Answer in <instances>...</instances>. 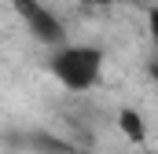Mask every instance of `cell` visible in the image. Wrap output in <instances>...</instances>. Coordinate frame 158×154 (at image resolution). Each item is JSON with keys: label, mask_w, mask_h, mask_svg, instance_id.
Returning a JSON list of instances; mask_svg holds the SVG:
<instances>
[{"label": "cell", "mask_w": 158, "mask_h": 154, "mask_svg": "<svg viewBox=\"0 0 158 154\" xmlns=\"http://www.w3.org/2000/svg\"><path fill=\"white\" fill-rule=\"evenodd\" d=\"M44 70L55 77L59 88L74 92V95H85L92 92L99 81H103V70H107V51L99 44H55L48 48V59H44Z\"/></svg>", "instance_id": "6da1fadb"}, {"label": "cell", "mask_w": 158, "mask_h": 154, "mask_svg": "<svg viewBox=\"0 0 158 154\" xmlns=\"http://www.w3.org/2000/svg\"><path fill=\"white\" fill-rule=\"evenodd\" d=\"M19 22L26 26V33L37 40L40 48H55L66 40V22L44 4V0H11Z\"/></svg>", "instance_id": "7a4b0ae2"}, {"label": "cell", "mask_w": 158, "mask_h": 154, "mask_svg": "<svg viewBox=\"0 0 158 154\" xmlns=\"http://www.w3.org/2000/svg\"><path fill=\"white\" fill-rule=\"evenodd\" d=\"M118 132L129 143L143 147V143H147V121H143V114H140L136 107H121L118 110Z\"/></svg>", "instance_id": "3957f363"}, {"label": "cell", "mask_w": 158, "mask_h": 154, "mask_svg": "<svg viewBox=\"0 0 158 154\" xmlns=\"http://www.w3.org/2000/svg\"><path fill=\"white\" fill-rule=\"evenodd\" d=\"M81 4H85V7H92V11H96V7H110V4H118V0H81Z\"/></svg>", "instance_id": "5b68a950"}, {"label": "cell", "mask_w": 158, "mask_h": 154, "mask_svg": "<svg viewBox=\"0 0 158 154\" xmlns=\"http://www.w3.org/2000/svg\"><path fill=\"white\" fill-rule=\"evenodd\" d=\"M26 147L33 154H74V143H63V140H55L52 132H33V136L26 140Z\"/></svg>", "instance_id": "277c9868"}, {"label": "cell", "mask_w": 158, "mask_h": 154, "mask_svg": "<svg viewBox=\"0 0 158 154\" xmlns=\"http://www.w3.org/2000/svg\"><path fill=\"white\" fill-rule=\"evenodd\" d=\"M125 4H136V7H147L151 0H125Z\"/></svg>", "instance_id": "8992f818"}, {"label": "cell", "mask_w": 158, "mask_h": 154, "mask_svg": "<svg viewBox=\"0 0 158 154\" xmlns=\"http://www.w3.org/2000/svg\"><path fill=\"white\" fill-rule=\"evenodd\" d=\"M143 154H151V151H143Z\"/></svg>", "instance_id": "52a82bcc"}]
</instances>
